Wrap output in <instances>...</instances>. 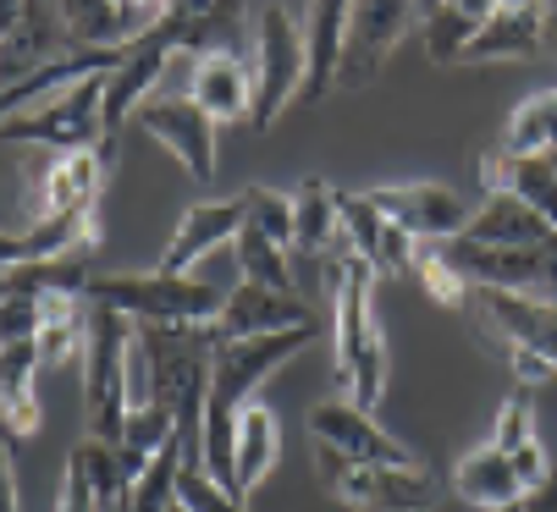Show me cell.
<instances>
[{
    "label": "cell",
    "instance_id": "cell-37",
    "mask_svg": "<svg viewBox=\"0 0 557 512\" xmlns=\"http://www.w3.org/2000/svg\"><path fill=\"white\" fill-rule=\"evenodd\" d=\"M39 336V298L7 282V298H0V348L7 341H34Z\"/></svg>",
    "mask_w": 557,
    "mask_h": 512
},
{
    "label": "cell",
    "instance_id": "cell-35",
    "mask_svg": "<svg viewBox=\"0 0 557 512\" xmlns=\"http://www.w3.org/2000/svg\"><path fill=\"white\" fill-rule=\"evenodd\" d=\"M177 507H188V512H249L226 485L210 479V469H188V463L177 474Z\"/></svg>",
    "mask_w": 557,
    "mask_h": 512
},
{
    "label": "cell",
    "instance_id": "cell-15",
    "mask_svg": "<svg viewBox=\"0 0 557 512\" xmlns=\"http://www.w3.org/2000/svg\"><path fill=\"white\" fill-rule=\"evenodd\" d=\"M474 309H481L492 336L513 341V348H524V353H535V359H546L557 370V303H546L535 292H492V287H481L474 292Z\"/></svg>",
    "mask_w": 557,
    "mask_h": 512
},
{
    "label": "cell",
    "instance_id": "cell-31",
    "mask_svg": "<svg viewBox=\"0 0 557 512\" xmlns=\"http://www.w3.org/2000/svg\"><path fill=\"white\" fill-rule=\"evenodd\" d=\"M232 253H237V271H244V282L255 287H276V292H293V271H287V248L271 242L265 232L244 226L232 237Z\"/></svg>",
    "mask_w": 557,
    "mask_h": 512
},
{
    "label": "cell",
    "instance_id": "cell-23",
    "mask_svg": "<svg viewBox=\"0 0 557 512\" xmlns=\"http://www.w3.org/2000/svg\"><path fill=\"white\" fill-rule=\"evenodd\" d=\"M276 452H282L276 413H271L265 402H249L244 413H237V430H232V496H237V501H249V496L265 485Z\"/></svg>",
    "mask_w": 557,
    "mask_h": 512
},
{
    "label": "cell",
    "instance_id": "cell-44",
    "mask_svg": "<svg viewBox=\"0 0 557 512\" xmlns=\"http://www.w3.org/2000/svg\"><path fill=\"white\" fill-rule=\"evenodd\" d=\"M23 436H17V424H12V413H7V402H0V447H17Z\"/></svg>",
    "mask_w": 557,
    "mask_h": 512
},
{
    "label": "cell",
    "instance_id": "cell-41",
    "mask_svg": "<svg viewBox=\"0 0 557 512\" xmlns=\"http://www.w3.org/2000/svg\"><path fill=\"white\" fill-rule=\"evenodd\" d=\"M23 265H28V237L0 232V276H12V271H23Z\"/></svg>",
    "mask_w": 557,
    "mask_h": 512
},
{
    "label": "cell",
    "instance_id": "cell-49",
    "mask_svg": "<svg viewBox=\"0 0 557 512\" xmlns=\"http://www.w3.org/2000/svg\"><path fill=\"white\" fill-rule=\"evenodd\" d=\"M172 512H188V507H172Z\"/></svg>",
    "mask_w": 557,
    "mask_h": 512
},
{
    "label": "cell",
    "instance_id": "cell-39",
    "mask_svg": "<svg viewBox=\"0 0 557 512\" xmlns=\"http://www.w3.org/2000/svg\"><path fill=\"white\" fill-rule=\"evenodd\" d=\"M55 512H100V501H95V485H89V469L77 463V458H66V474H61Z\"/></svg>",
    "mask_w": 557,
    "mask_h": 512
},
{
    "label": "cell",
    "instance_id": "cell-14",
    "mask_svg": "<svg viewBox=\"0 0 557 512\" xmlns=\"http://www.w3.org/2000/svg\"><path fill=\"white\" fill-rule=\"evenodd\" d=\"M304 325H321L304 298L244 282V287L226 292V303H221L210 336H215V341H249V336H276V330H304Z\"/></svg>",
    "mask_w": 557,
    "mask_h": 512
},
{
    "label": "cell",
    "instance_id": "cell-26",
    "mask_svg": "<svg viewBox=\"0 0 557 512\" xmlns=\"http://www.w3.org/2000/svg\"><path fill=\"white\" fill-rule=\"evenodd\" d=\"M100 183H106V149L61 154V160L45 171V188H39V210H34V221L72 215V210H84V204H100Z\"/></svg>",
    "mask_w": 557,
    "mask_h": 512
},
{
    "label": "cell",
    "instance_id": "cell-4",
    "mask_svg": "<svg viewBox=\"0 0 557 512\" xmlns=\"http://www.w3.org/2000/svg\"><path fill=\"white\" fill-rule=\"evenodd\" d=\"M194 17H199V7H177L166 28H154L149 39L127 45V50H122V61L106 72V83H100V122H106V143L116 138V127H122L127 116H138V105L149 100L154 83H161V77L177 66V55H183V45H188Z\"/></svg>",
    "mask_w": 557,
    "mask_h": 512
},
{
    "label": "cell",
    "instance_id": "cell-36",
    "mask_svg": "<svg viewBox=\"0 0 557 512\" xmlns=\"http://www.w3.org/2000/svg\"><path fill=\"white\" fill-rule=\"evenodd\" d=\"M492 447H497V452H508V458H513V452H524V447H535V413H530V391H513V397L503 402Z\"/></svg>",
    "mask_w": 557,
    "mask_h": 512
},
{
    "label": "cell",
    "instance_id": "cell-1",
    "mask_svg": "<svg viewBox=\"0 0 557 512\" xmlns=\"http://www.w3.org/2000/svg\"><path fill=\"white\" fill-rule=\"evenodd\" d=\"M326 282H332V336H337V375L348 386L354 408H375L386 391V336L375 320V271L354 260L348 248L326 253Z\"/></svg>",
    "mask_w": 557,
    "mask_h": 512
},
{
    "label": "cell",
    "instance_id": "cell-42",
    "mask_svg": "<svg viewBox=\"0 0 557 512\" xmlns=\"http://www.w3.org/2000/svg\"><path fill=\"white\" fill-rule=\"evenodd\" d=\"M0 512H23V501H17V469H12V447H0Z\"/></svg>",
    "mask_w": 557,
    "mask_h": 512
},
{
    "label": "cell",
    "instance_id": "cell-33",
    "mask_svg": "<svg viewBox=\"0 0 557 512\" xmlns=\"http://www.w3.org/2000/svg\"><path fill=\"white\" fill-rule=\"evenodd\" d=\"M177 474H183V441H172L127 485V512H172L177 507Z\"/></svg>",
    "mask_w": 557,
    "mask_h": 512
},
{
    "label": "cell",
    "instance_id": "cell-12",
    "mask_svg": "<svg viewBox=\"0 0 557 512\" xmlns=\"http://www.w3.org/2000/svg\"><path fill=\"white\" fill-rule=\"evenodd\" d=\"M188 100L215 127L221 122H244L255 111V66L232 45H210V50L188 55Z\"/></svg>",
    "mask_w": 557,
    "mask_h": 512
},
{
    "label": "cell",
    "instance_id": "cell-20",
    "mask_svg": "<svg viewBox=\"0 0 557 512\" xmlns=\"http://www.w3.org/2000/svg\"><path fill=\"white\" fill-rule=\"evenodd\" d=\"M89 292H45L39 298V370H66L84 364L89 353Z\"/></svg>",
    "mask_w": 557,
    "mask_h": 512
},
{
    "label": "cell",
    "instance_id": "cell-9",
    "mask_svg": "<svg viewBox=\"0 0 557 512\" xmlns=\"http://www.w3.org/2000/svg\"><path fill=\"white\" fill-rule=\"evenodd\" d=\"M409 242H453L469 226V199H458L442 183H386L364 193Z\"/></svg>",
    "mask_w": 557,
    "mask_h": 512
},
{
    "label": "cell",
    "instance_id": "cell-2",
    "mask_svg": "<svg viewBox=\"0 0 557 512\" xmlns=\"http://www.w3.org/2000/svg\"><path fill=\"white\" fill-rule=\"evenodd\" d=\"M89 303L116 309L133 325H215L226 292L205 287L194 276L149 271V276H95L89 282Z\"/></svg>",
    "mask_w": 557,
    "mask_h": 512
},
{
    "label": "cell",
    "instance_id": "cell-13",
    "mask_svg": "<svg viewBox=\"0 0 557 512\" xmlns=\"http://www.w3.org/2000/svg\"><path fill=\"white\" fill-rule=\"evenodd\" d=\"M138 127L149 133V138H161L177 160H183V171L194 183H210L215 177V122L188 100V95H172V100H144L138 105Z\"/></svg>",
    "mask_w": 557,
    "mask_h": 512
},
{
    "label": "cell",
    "instance_id": "cell-30",
    "mask_svg": "<svg viewBox=\"0 0 557 512\" xmlns=\"http://www.w3.org/2000/svg\"><path fill=\"white\" fill-rule=\"evenodd\" d=\"M503 149L508 154H557V89H541L524 105H513Z\"/></svg>",
    "mask_w": 557,
    "mask_h": 512
},
{
    "label": "cell",
    "instance_id": "cell-28",
    "mask_svg": "<svg viewBox=\"0 0 557 512\" xmlns=\"http://www.w3.org/2000/svg\"><path fill=\"white\" fill-rule=\"evenodd\" d=\"M486 23V7H469V0H431L420 7V28H425V55L436 66H453L469 55L474 34Z\"/></svg>",
    "mask_w": 557,
    "mask_h": 512
},
{
    "label": "cell",
    "instance_id": "cell-5",
    "mask_svg": "<svg viewBox=\"0 0 557 512\" xmlns=\"http://www.w3.org/2000/svg\"><path fill=\"white\" fill-rule=\"evenodd\" d=\"M304 89V7H260L255 23V111L249 127L265 133Z\"/></svg>",
    "mask_w": 557,
    "mask_h": 512
},
{
    "label": "cell",
    "instance_id": "cell-40",
    "mask_svg": "<svg viewBox=\"0 0 557 512\" xmlns=\"http://www.w3.org/2000/svg\"><path fill=\"white\" fill-rule=\"evenodd\" d=\"M513 474H519V485H524V490H541V485L552 479V469H546V452H541V441H535V447H524V452H513Z\"/></svg>",
    "mask_w": 557,
    "mask_h": 512
},
{
    "label": "cell",
    "instance_id": "cell-38",
    "mask_svg": "<svg viewBox=\"0 0 557 512\" xmlns=\"http://www.w3.org/2000/svg\"><path fill=\"white\" fill-rule=\"evenodd\" d=\"M486 341L503 353V364H508V375L519 380V391H530V386H541V380H557V370H552L546 359H535V353L513 348V341H503V336H492V330H486Z\"/></svg>",
    "mask_w": 557,
    "mask_h": 512
},
{
    "label": "cell",
    "instance_id": "cell-17",
    "mask_svg": "<svg viewBox=\"0 0 557 512\" xmlns=\"http://www.w3.org/2000/svg\"><path fill=\"white\" fill-rule=\"evenodd\" d=\"M337 221H343V242H348L354 260H364L375 276H409L414 242L397 232L364 193H337Z\"/></svg>",
    "mask_w": 557,
    "mask_h": 512
},
{
    "label": "cell",
    "instance_id": "cell-19",
    "mask_svg": "<svg viewBox=\"0 0 557 512\" xmlns=\"http://www.w3.org/2000/svg\"><path fill=\"white\" fill-rule=\"evenodd\" d=\"M481 183L486 193H508L519 204H530L546 226H557V171L546 154H508V149H492L481 160Z\"/></svg>",
    "mask_w": 557,
    "mask_h": 512
},
{
    "label": "cell",
    "instance_id": "cell-45",
    "mask_svg": "<svg viewBox=\"0 0 557 512\" xmlns=\"http://www.w3.org/2000/svg\"><path fill=\"white\" fill-rule=\"evenodd\" d=\"M541 50H557V7H546V23H541Z\"/></svg>",
    "mask_w": 557,
    "mask_h": 512
},
{
    "label": "cell",
    "instance_id": "cell-16",
    "mask_svg": "<svg viewBox=\"0 0 557 512\" xmlns=\"http://www.w3.org/2000/svg\"><path fill=\"white\" fill-rule=\"evenodd\" d=\"M332 496L348 501V507H359V512H431L436 496H442V485H436L425 469H375V463H354Z\"/></svg>",
    "mask_w": 557,
    "mask_h": 512
},
{
    "label": "cell",
    "instance_id": "cell-21",
    "mask_svg": "<svg viewBox=\"0 0 557 512\" xmlns=\"http://www.w3.org/2000/svg\"><path fill=\"white\" fill-rule=\"evenodd\" d=\"M541 23L546 7H535V0H492L463 61H524L541 50Z\"/></svg>",
    "mask_w": 557,
    "mask_h": 512
},
{
    "label": "cell",
    "instance_id": "cell-43",
    "mask_svg": "<svg viewBox=\"0 0 557 512\" xmlns=\"http://www.w3.org/2000/svg\"><path fill=\"white\" fill-rule=\"evenodd\" d=\"M524 512H557V479H546L541 490L524 496Z\"/></svg>",
    "mask_w": 557,
    "mask_h": 512
},
{
    "label": "cell",
    "instance_id": "cell-22",
    "mask_svg": "<svg viewBox=\"0 0 557 512\" xmlns=\"http://www.w3.org/2000/svg\"><path fill=\"white\" fill-rule=\"evenodd\" d=\"M237 232H244V204L237 199H210V204H194L183 221H177V232H172V248H166V260H161V271L166 276H188L210 248H221V242H232Z\"/></svg>",
    "mask_w": 557,
    "mask_h": 512
},
{
    "label": "cell",
    "instance_id": "cell-46",
    "mask_svg": "<svg viewBox=\"0 0 557 512\" xmlns=\"http://www.w3.org/2000/svg\"><path fill=\"white\" fill-rule=\"evenodd\" d=\"M497 512H524V501H513V507H497Z\"/></svg>",
    "mask_w": 557,
    "mask_h": 512
},
{
    "label": "cell",
    "instance_id": "cell-24",
    "mask_svg": "<svg viewBox=\"0 0 557 512\" xmlns=\"http://www.w3.org/2000/svg\"><path fill=\"white\" fill-rule=\"evenodd\" d=\"M463 242H503V248H546V253H557V226H546L530 204H519L508 193H486V210L469 215Z\"/></svg>",
    "mask_w": 557,
    "mask_h": 512
},
{
    "label": "cell",
    "instance_id": "cell-34",
    "mask_svg": "<svg viewBox=\"0 0 557 512\" xmlns=\"http://www.w3.org/2000/svg\"><path fill=\"white\" fill-rule=\"evenodd\" d=\"M237 204H244V226L265 232L271 242L293 248V193H276V188H244L237 193Z\"/></svg>",
    "mask_w": 557,
    "mask_h": 512
},
{
    "label": "cell",
    "instance_id": "cell-29",
    "mask_svg": "<svg viewBox=\"0 0 557 512\" xmlns=\"http://www.w3.org/2000/svg\"><path fill=\"white\" fill-rule=\"evenodd\" d=\"M34 375H39V348H34V341H7V348H0V402H7L17 436H34L39 430Z\"/></svg>",
    "mask_w": 557,
    "mask_h": 512
},
{
    "label": "cell",
    "instance_id": "cell-6",
    "mask_svg": "<svg viewBox=\"0 0 557 512\" xmlns=\"http://www.w3.org/2000/svg\"><path fill=\"white\" fill-rule=\"evenodd\" d=\"M100 83H106V77H89V83H77V89H61L55 100L34 105L28 116L7 122V127H0V143H45V149H61V154L106 149Z\"/></svg>",
    "mask_w": 557,
    "mask_h": 512
},
{
    "label": "cell",
    "instance_id": "cell-32",
    "mask_svg": "<svg viewBox=\"0 0 557 512\" xmlns=\"http://www.w3.org/2000/svg\"><path fill=\"white\" fill-rule=\"evenodd\" d=\"M409 276L425 287V298H431V303H442V309H453V314H463V309L474 303V287L447 265L442 242H414V265H409Z\"/></svg>",
    "mask_w": 557,
    "mask_h": 512
},
{
    "label": "cell",
    "instance_id": "cell-25",
    "mask_svg": "<svg viewBox=\"0 0 557 512\" xmlns=\"http://www.w3.org/2000/svg\"><path fill=\"white\" fill-rule=\"evenodd\" d=\"M453 490H458L469 507H486V512L513 507V501L530 496V490L519 485V474H513V458L497 452L492 441L474 447V452H463V458L453 463Z\"/></svg>",
    "mask_w": 557,
    "mask_h": 512
},
{
    "label": "cell",
    "instance_id": "cell-8",
    "mask_svg": "<svg viewBox=\"0 0 557 512\" xmlns=\"http://www.w3.org/2000/svg\"><path fill=\"white\" fill-rule=\"evenodd\" d=\"M55 12L72 50H127L154 28H166L177 7H154V0H66Z\"/></svg>",
    "mask_w": 557,
    "mask_h": 512
},
{
    "label": "cell",
    "instance_id": "cell-10",
    "mask_svg": "<svg viewBox=\"0 0 557 512\" xmlns=\"http://www.w3.org/2000/svg\"><path fill=\"white\" fill-rule=\"evenodd\" d=\"M447 265L474 282V292L492 287V292H530V287H552L557 282V253L546 248H503V242H442Z\"/></svg>",
    "mask_w": 557,
    "mask_h": 512
},
{
    "label": "cell",
    "instance_id": "cell-27",
    "mask_svg": "<svg viewBox=\"0 0 557 512\" xmlns=\"http://www.w3.org/2000/svg\"><path fill=\"white\" fill-rule=\"evenodd\" d=\"M293 248L298 253H337L343 242V221H337V193L321 177H304L293 188Z\"/></svg>",
    "mask_w": 557,
    "mask_h": 512
},
{
    "label": "cell",
    "instance_id": "cell-11",
    "mask_svg": "<svg viewBox=\"0 0 557 512\" xmlns=\"http://www.w3.org/2000/svg\"><path fill=\"white\" fill-rule=\"evenodd\" d=\"M309 436H314V441H326V447L343 452V458H354V463H375V469H420V458H414L404 441H392L364 408L337 402V397L309 408Z\"/></svg>",
    "mask_w": 557,
    "mask_h": 512
},
{
    "label": "cell",
    "instance_id": "cell-47",
    "mask_svg": "<svg viewBox=\"0 0 557 512\" xmlns=\"http://www.w3.org/2000/svg\"><path fill=\"white\" fill-rule=\"evenodd\" d=\"M0 298H7V276H0Z\"/></svg>",
    "mask_w": 557,
    "mask_h": 512
},
{
    "label": "cell",
    "instance_id": "cell-7",
    "mask_svg": "<svg viewBox=\"0 0 557 512\" xmlns=\"http://www.w3.org/2000/svg\"><path fill=\"white\" fill-rule=\"evenodd\" d=\"M420 7H404V0H359L348 12V39H343V66H337V89L359 95L381 77V66L392 61L397 39L414 28Z\"/></svg>",
    "mask_w": 557,
    "mask_h": 512
},
{
    "label": "cell",
    "instance_id": "cell-48",
    "mask_svg": "<svg viewBox=\"0 0 557 512\" xmlns=\"http://www.w3.org/2000/svg\"><path fill=\"white\" fill-rule=\"evenodd\" d=\"M546 160H552V171H557V154H546Z\"/></svg>",
    "mask_w": 557,
    "mask_h": 512
},
{
    "label": "cell",
    "instance_id": "cell-18",
    "mask_svg": "<svg viewBox=\"0 0 557 512\" xmlns=\"http://www.w3.org/2000/svg\"><path fill=\"white\" fill-rule=\"evenodd\" d=\"M348 0H314L304 7V105H321L337 89V66H343V39H348Z\"/></svg>",
    "mask_w": 557,
    "mask_h": 512
},
{
    "label": "cell",
    "instance_id": "cell-3",
    "mask_svg": "<svg viewBox=\"0 0 557 512\" xmlns=\"http://www.w3.org/2000/svg\"><path fill=\"white\" fill-rule=\"evenodd\" d=\"M127 353L133 320L116 309H89V353H84V402H89V441L116 447L127 424Z\"/></svg>",
    "mask_w": 557,
    "mask_h": 512
}]
</instances>
